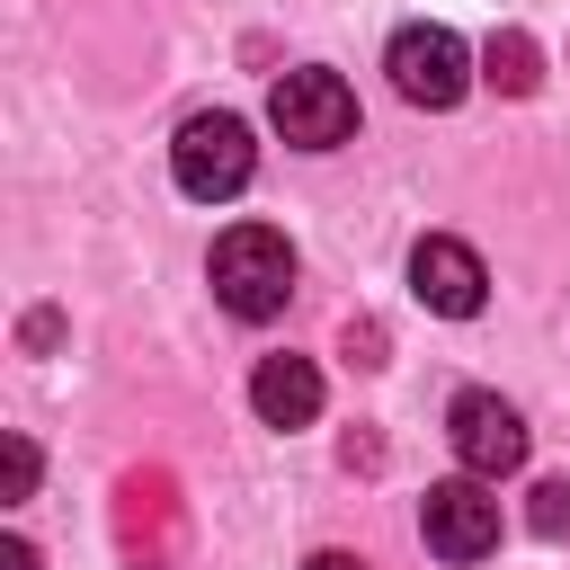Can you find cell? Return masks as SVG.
<instances>
[{"label":"cell","mask_w":570,"mask_h":570,"mask_svg":"<svg viewBox=\"0 0 570 570\" xmlns=\"http://www.w3.org/2000/svg\"><path fill=\"white\" fill-rule=\"evenodd\" d=\"M249 410H258L267 428H312V419H321V374H312V356H258Z\"/></svg>","instance_id":"ba28073f"},{"label":"cell","mask_w":570,"mask_h":570,"mask_svg":"<svg viewBox=\"0 0 570 570\" xmlns=\"http://www.w3.org/2000/svg\"><path fill=\"white\" fill-rule=\"evenodd\" d=\"M445 436H454V463H463V472H481V481H499V472H517V463H525V419H517L499 392H454Z\"/></svg>","instance_id":"8992f818"},{"label":"cell","mask_w":570,"mask_h":570,"mask_svg":"<svg viewBox=\"0 0 570 570\" xmlns=\"http://www.w3.org/2000/svg\"><path fill=\"white\" fill-rule=\"evenodd\" d=\"M481 80H490L499 98H534V80H543V53H534V36H525V27H499V36L481 45Z\"/></svg>","instance_id":"9c48e42d"},{"label":"cell","mask_w":570,"mask_h":570,"mask_svg":"<svg viewBox=\"0 0 570 570\" xmlns=\"http://www.w3.org/2000/svg\"><path fill=\"white\" fill-rule=\"evenodd\" d=\"M419 534H428V552H445V561H481V552H499V499H490V481H481V472L436 481L428 508H419Z\"/></svg>","instance_id":"5b68a950"},{"label":"cell","mask_w":570,"mask_h":570,"mask_svg":"<svg viewBox=\"0 0 570 570\" xmlns=\"http://www.w3.org/2000/svg\"><path fill=\"white\" fill-rule=\"evenodd\" d=\"M267 116H276V134H285L294 151H338V142L356 134V89L312 62V71H285V80H276Z\"/></svg>","instance_id":"3957f363"},{"label":"cell","mask_w":570,"mask_h":570,"mask_svg":"<svg viewBox=\"0 0 570 570\" xmlns=\"http://www.w3.org/2000/svg\"><path fill=\"white\" fill-rule=\"evenodd\" d=\"M169 169H178V187H187L196 205H223V196H240V187H249L258 142H249V125H240V116H187V125H178V142H169Z\"/></svg>","instance_id":"7a4b0ae2"},{"label":"cell","mask_w":570,"mask_h":570,"mask_svg":"<svg viewBox=\"0 0 570 570\" xmlns=\"http://www.w3.org/2000/svg\"><path fill=\"white\" fill-rule=\"evenodd\" d=\"M285 294H294V240L267 223H232L214 240V303L232 321H276Z\"/></svg>","instance_id":"6da1fadb"},{"label":"cell","mask_w":570,"mask_h":570,"mask_svg":"<svg viewBox=\"0 0 570 570\" xmlns=\"http://www.w3.org/2000/svg\"><path fill=\"white\" fill-rule=\"evenodd\" d=\"M525 525H534L543 543H561V534H570V481H534V508H525Z\"/></svg>","instance_id":"30bf717a"},{"label":"cell","mask_w":570,"mask_h":570,"mask_svg":"<svg viewBox=\"0 0 570 570\" xmlns=\"http://www.w3.org/2000/svg\"><path fill=\"white\" fill-rule=\"evenodd\" d=\"M383 71H392V89L410 107H454L472 89V53H463L454 27H401L392 53H383Z\"/></svg>","instance_id":"277c9868"},{"label":"cell","mask_w":570,"mask_h":570,"mask_svg":"<svg viewBox=\"0 0 570 570\" xmlns=\"http://www.w3.org/2000/svg\"><path fill=\"white\" fill-rule=\"evenodd\" d=\"M410 294H419L428 312H445V321H472L481 294H490V276H481V258H472L454 232H428V240L410 249Z\"/></svg>","instance_id":"52a82bcc"},{"label":"cell","mask_w":570,"mask_h":570,"mask_svg":"<svg viewBox=\"0 0 570 570\" xmlns=\"http://www.w3.org/2000/svg\"><path fill=\"white\" fill-rule=\"evenodd\" d=\"M347 365H383V330L374 321H347Z\"/></svg>","instance_id":"7c38bea8"},{"label":"cell","mask_w":570,"mask_h":570,"mask_svg":"<svg viewBox=\"0 0 570 570\" xmlns=\"http://www.w3.org/2000/svg\"><path fill=\"white\" fill-rule=\"evenodd\" d=\"M0 463H9V499H27V490H36V445H27V436H9V454H0Z\"/></svg>","instance_id":"8fae6325"},{"label":"cell","mask_w":570,"mask_h":570,"mask_svg":"<svg viewBox=\"0 0 570 570\" xmlns=\"http://www.w3.org/2000/svg\"><path fill=\"white\" fill-rule=\"evenodd\" d=\"M303 570H365V561H356V552H312Z\"/></svg>","instance_id":"5bb4252c"},{"label":"cell","mask_w":570,"mask_h":570,"mask_svg":"<svg viewBox=\"0 0 570 570\" xmlns=\"http://www.w3.org/2000/svg\"><path fill=\"white\" fill-rule=\"evenodd\" d=\"M0 570H36V552H27V534H9V543H0Z\"/></svg>","instance_id":"4fadbf2b"}]
</instances>
